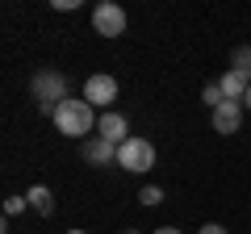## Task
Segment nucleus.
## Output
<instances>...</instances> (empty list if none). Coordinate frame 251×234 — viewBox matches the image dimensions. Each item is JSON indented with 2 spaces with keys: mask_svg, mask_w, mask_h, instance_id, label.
Listing matches in <instances>:
<instances>
[{
  "mask_svg": "<svg viewBox=\"0 0 251 234\" xmlns=\"http://www.w3.org/2000/svg\"><path fill=\"white\" fill-rule=\"evenodd\" d=\"M50 121L59 126L63 138H92V130H97V121H92V105L84 96H67L59 109H54Z\"/></svg>",
  "mask_w": 251,
  "mask_h": 234,
  "instance_id": "nucleus-1",
  "label": "nucleus"
},
{
  "mask_svg": "<svg viewBox=\"0 0 251 234\" xmlns=\"http://www.w3.org/2000/svg\"><path fill=\"white\" fill-rule=\"evenodd\" d=\"M72 84H67V75L54 71V67H46V71H34V80H29V96L38 100V109H42L46 117H54V109L63 105V100L72 96Z\"/></svg>",
  "mask_w": 251,
  "mask_h": 234,
  "instance_id": "nucleus-2",
  "label": "nucleus"
},
{
  "mask_svg": "<svg viewBox=\"0 0 251 234\" xmlns=\"http://www.w3.org/2000/svg\"><path fill=\"white\" fill-rule=\"evenodd\" d=\"M117 167L134 171V176L151 171L155 167V142H151V138H134V134H130L122 146H117Z\"/></svg>",
  "mask_w": 251,
  "mask_h": 234,
  "instance_id": "nucleus-3",
  "label": "nucleus"
},
{
  "mask_svg": "<svg viewBox=\"0 0 251 234\" xmlns=\"http://www.w3.org/2000/svg\"><path fill=\"white\" fill-rule=\"evenodd\" d=\"M92 29L100 38H122L126 34V9L113 4V0H100L97 9H92Z\"/></svg>",
  "mask_w": 251,
  "mask_h": 234,
  "instance_id": "nucleus-4",
  "label": "nucleus"
},
{
  "mask_svg": "<svg viewBox=\"0 0 251 234\" xmlns=\"http://www.w3.org/2000/svg\"><path fill=\"white\" fill-rule=\"evenodd\" d=\"M84 100H88L92 109H105L117 100V80L113 75H88V84H84Z\"/></svg>",
  "mask_w": 251,
  "mask_h": 234,
  "instance_id": "nucleus-5",
  "label": "nucleus"
},
{
  "mask_svg": "<svg viewBox=\"0 0 251 234\" xmlns=\"http://www.w3.org/2000/svg\"><path fill=\"white\" fill-rule=\"evenodd\" d=\"M80 155H84V163H92V167H113V163H117V142L92 134V138H84Z\"/></svg>",
  "mask_w": 251,
  "mask_h": 234,
  "instance_id": "nucleus-6",
  "label": "nucleus"
},
{
  "mask_svg": "<svg viewBox=\"0 0 251 234\" xmlns=\"http://www.w3.org/2000/svg\"><path fill=\"white\" fill-rule=\"evenodd\" d=\"M97 134L122 146L126 138H130V121H126V117L117 113V109H109V113H100V117H97Z\"/></svg>",
  "mask_w": 251,
  "mask_h": 234,
  "instance_id": "nucleus-7",
  "label": "nucleus"
},
{
  "mask_svg": "<svg viewBox=\"0 0 251 234\" xmlns=\"http://www.w3.org/2000/svg\"><path fill=\"white\" fill-rule=\"evenodd\" d=\"M243 113H247V109H243L239 100H226V105H218V109H214V130H218V134H239Z\"/></svg>",
  "mask_w": 251,
  "mask_h": 234,
  "instance_id": "nucleus-8",
  "label": "nucleus"
},
{
  "mask_svg": "<svg viewBox=\"0 0 251 234\" xmlns=\"http://www.w3.org/2000/svg\"><path fill=\"white\" fill-rule=\"evenodd\" d=\"M218 88H222V96H226V100H239V105H243V100H247L251 80H247V75H239L234 67H226V75L218 80Z\"/></svg>",
  "mask_w": 251,
  "mask_h": 234,
  "instance_id": "nucleus-9",
  "label": "nucleus"
},
{
  "mask_svg": "<svg viewBox=\"0 0 251 234\" xmlns=\"http://www.w3.org/2000/svg\"><path fill=\"white\" fill-rule=\"evenodd\" d=\"M25 201H29V209H34L38 217H50L54 213V192L46 188V184H34V188L25 192Z\"/></svg>",
  "mask_w": 251,
  "mask_h": 234,
  "instance_id": "nucleus-10",
  "label": "nucleus"
},
{
  "mask_svg": "<svg viewBox=\"0 0 251 234\" xmlns=\"http://www.w3.org/2000/svg\"><path fill=\"white\" fill-rule=\"evenodd\" d=\"M230 67L251 80V46H234V50H230Z\"/></svg>",
  "mask_w": 251,
  "mask_h": 234,
  "instance_id": "nucleus-11",
  "label": "nucleus"
},
{
  "mask_svg": "<svg viewBox=\"0 0 251 234\" xmlns=\"http://www.w3.org/2000/svg\"><path fill=\"white\" fill-rule=\"evenodd\" d=\"M138 205H163V188L159 184H143L138 188Z\"/></svg>",
  "mask_w": 251,
  "mask_h": 234,
  "instance_id": "nucleus-12",
  "label": "nucleus"
},
{
  "mask_svg": "<svg viewBox=\"0 0 251 234\" xmlns=\"http://www.w3.org/2000/svg\"><path fill=\"white\" fill-rule=\"evenodd\" d=\"M201 100H205L209 109H218V105H226V96H222V88H218V84H209V88L201 92Z\"/></svg>",
  "mask_w": 251,
  "mask_h": 234,
  "instance_id": "nucleus-13",
  "label": "nucleus"
},
{
  "mask_svg": "<svg viewBox=\"0 0 251 234\" xmlns=\"http://www.w3.org/2000/svg\"><path fill=\"white\" fill-rule=\"evenodd\" d=\"M21 209H29V201H25V197H4V213H9V217H17Z\"/></svg>",
  "mask_w": 251,
  "mask_h": 234,
  "instance_id": "nucleus-14",
  "label": "nucleus"
},
{
  "mask_svg": "<svg viewBox=\"0 0 251 234\" xmlns=\"http://www.w3.org/2000/svg\"><path fill=\"white\" fill-rule=\"evenodd\" d=\"M54 9H59V13H72V9H80V0H54Z\"/></svg>",
  "mask_w": 251,
  "mask_h": 234,
  "instance_id": "nucleus-15",
  "label": "nucleus"
},
{
  "mask_svg": "<svg viewBox=\"0 0 251 234\" xmlns=\"http://www.w3.org/2000/svg\"><path fill=\"white\" fill-rule=\"evenodd\" d=\"M197 234H226V226H218V222H205Z\"/></svg>",
  "mask_w": 251,
  "mask_h": 234,
  "instance_id": "nucleus-16",
  "label": "nucleus"
},
{
  "mask_svg": "<svg viewBox=\"0 0 251 234\" xmlns=\"http://www.w3.org/2000/svg\"><path fill=\"white\" fill-rule=\"evenodd\" d=\"M151 234H180L176 226H159V230H151Z\"/></svg>",
  "mask_w": 251,
  "mask_h": 234,
  "instance_id": "nucleus-17",
  "label": "nucleus"
},
{
  "mask_svg": "<svg viewBox=\"0 0 251 234\" xmlns=\"http://www.w3.org/2000/svg\"><path fill=\"white\" fill-rule=\"evenodd\" d=\"M243 109H247V113H251V88H247V100H243Z\"/></svg>",
  "mask_w": 251,
  "mask_h": 234,
  "instance_id": "nucleus-18",
  "label": "nucleus"
},
{
  "mask_svg": "<svg viewBox=\"0 0 251 234\" xmlns=\"http://www.w3.org/2000/svg\"><path fill=\"white\" fill-rule=\"evenodd\" d=\"M117 234H138V230H130V226H126V230H117Z\"/></svg>",
  "mask_w": 251,
  "mask_h": 234,
  "instance_id": "nucleus-19",
  "label": "nucleus"
},
{
  "mask_svg": "<svg viewBox=\"0 0 251 234\" xmlns=\"http://www.w3.org/2000/svg\"><path fill=\"white\" fill-rule=\"evenodd\" d=\"M67 234H88V230H67Z\"/></svg>",
  "mask_w": 251,
  "mask_h": 234,
  "instance_id": "nucleus-20",
  "label": "nucleus"
}]
</instances>
